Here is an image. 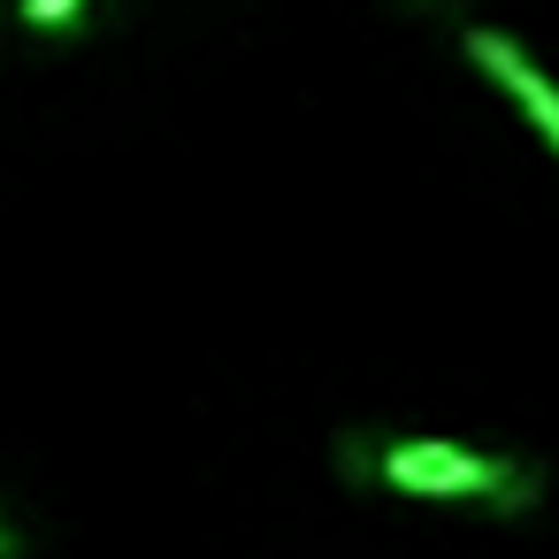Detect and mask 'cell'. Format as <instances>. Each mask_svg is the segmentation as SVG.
Wrapping results in <instances>:
<instances>
[{
    "mask_svg": "<svg viewBox=\"0 0 559 559\" xmlns=\"http://www.w3.org/2000/svg\"><path fill=\"white\" fill-rule=\"evenodd\" d=\"M337 467L391 498H437V506H498L521 513L544 498V475L513 452H475L460 437H345Z\"/></svg>",
    "mask_w": 559,
    "mask_h": 559,
    "instance_id": "obj_1",
    "label": "cell"
},
{
    "mask_svg": "<svg viewBox=\"0 0 559 559\" xmlns=\"http://www.w3.org/2000/svg\"><path fill=\"white\" fill-rule=\"evenodd\" d=\"M93 16H100V0H16V24H32V32H78Z\"/></svg>",
    "mask_w": 559,
    "mask_h": 559,
    "instance_id": "obj_3",
    "label": "cell"
},
{
    "mask_svg": "<svg viewBox=\"0 0 559 559\" xmlns=\"http://www.w3.org/2000/svg\"><path fill=\"white\" fill-rule=\"evenodd\" d=\"M467 62H475L490 85H506L513 108L528 116V131L559 154V85L544 78V62H528V47H521L513 32H498V24H467Z\"/></svg>",
    "mask_w": 559,
    "mask_h": 559,
    "instance_id": "obj_2",
    "label": "cell"
},
{
    "mask_svg": "<svg viewBox=\"0 0 559 559\" xmlns=\"http://www.w3.org/2000/svg\"><path fill=\"white\" fill-rule=\"evenodd\" d=\"M0 559H16V528L9 521H0Z\"/></svg>",
    "mask_w": 559,
    "mask_h": 559,
    "instance_id": "obj_4",
    "label": "cell"
}]
</instances>
